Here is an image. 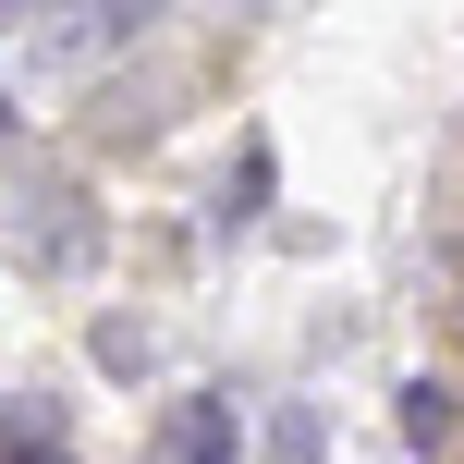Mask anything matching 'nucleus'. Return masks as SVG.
Returning <instances> with one entry per match:
<instances>
[{"instance_id":"nucleus-1","label":"nucleus","mask_w":464,"mask_h":464,"mask_svg":"<svg viewBox=\"0 0 464 464\" xmlns=\"http://www.w3.org/2000/svg\"><path fill=\"white\" fill-rule=\"evenodd\" d=\"M403 440H416V452L452 440V392H440V379H416V392H403Z\"/></svg>"},{"instance_id":"nucleus-2","label":"nucleus","mask_w":464,"mask_h":464,"mask_svg":"<svg viewBox=\"0 0 464 464\" xmlns=\"http://www.w3.org/2000/svg\"><path fill=\"white\" fill-rule=\"evenodd\" d=\"M49 464H62V452H49Z\"/></svg>"}]
</instances>
